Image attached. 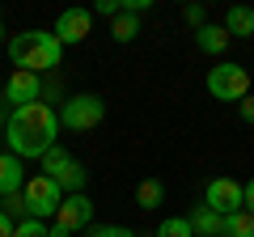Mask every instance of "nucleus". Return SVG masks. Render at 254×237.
<instances>
[{"label":"nucleus","instance_id":"f257e3e1","mask_svg":"<svg viewBox=\"0 0 254 237\" xmlns=\"http://www.w3.org/2000/svg\"><path fill=\"white\" fill-rule=\"evenodd\" d=\"M60 140V110L51 102H34V106H17L4 123V144L21 161H43Z\"/></svg>","mask_w":254,"mask_h":237},{"label":"nucleus","instance_id":"f03ea898","mask_svg":"<svg viewBox=\"0 0 254 237\" xmlns=\"http://www.w3.org/2000/svg\"><path fill=\"white\" fill-rule=\"evenodd\" d=\"M9 59H13V72H55L64 59V47L51 30H21V34L9 38Z\"/></svg>","mask_w":254,"mask_h":237},{"label":"nucleus","instance_id":"7ed1b4c3","mask_svg":"<svg viewBox=\"0 0 254 237\" xmlns=\"http://www.w3.org/2000/svg\"><path fill=\"white\" fill-rule=\"evenodd\" d=\"M43 174L51 178L55 186H60L64 195H85V182H89V174H85V165L76 161L68 148H60L55 144L51 153L43 157Z\"/></svg>","mask_w":254,"mask_h":237},{"label":"nucleus","instance_id":"20e7f679","mask_svg":"<svg viewBox=\"0 0 254 237\" xmlns=\"http://www.w3.org/2000/svg\"><path fill=\"white\" fill-rule=\"evenodd\" d=\"M250 68H242V64H233V59H220L216 68H208V93L212 98H220V102H242V98H250Z\"/></svg>","mask_w":254,"mask_h":237},{"label":"nucleus","instance_id":"39448f33","mask_svg":"<svg viewBox=\"0 0 254 237\" xmlns=\"http://www.w3.org/2000/svg\"><path fill=\"white\" fill-rule=\"evenodd\" d=\"M102 118H106V102L98 93H72L60 106V127H68V131H93Z\"/></svg>","mask_w":254,"mask_h":237},{"label":"nucleus","instance_id":"423d86ee","mask_svg":"<svg viewBox=\"0 0 254 237\" xmlns=\"http://www.w3.org/2000/svg\"><path fill=\"white\" fill-rule=\"evenodd\" d=\"M21 195H26V212H30L34 220L55 216V212H60V203H64V191L51 182V178H47V174H34V178H26Z\"/></svg>","mask_w":254,"mask_h":237},{"label":"nucleus","instance_id":"0eeeda50","mask_svg":"<svg viewBox=\"0 0 254 237\" xmlns=\"http://www.w3.org/2000/svg\"><path fill=\"white\" fill-rule=\"evenodd\" d=\"M93 225V199L89 195H64L60 212H55V233H81Z\"/></svg>","mask_w":254,"mask_h":237},{"label":"nucleus","instance_id":"6e6552de","mask_svg":"<svg viewBox=\"0 0 254 237\" xmlns=\"http://www.w3.org/2000/svg\"><path fill=\"white\" fill-rule=\"evenodd\" d=\"M203 203L212 212H220V216H233V212L246 208V186L233 182V178H212L208 191H203Z\"/></svg>","mask_w":254,"mask_h":237},{"label":"nucleus","instance_id":"1a4fd4ad","mask_svg":"<svg viewBox=\"0 0 254 237\" xmlns=\"http://www.w3.org/2000/svg\"><path fill=\"white\" fill-rule=\"evenodd\" d=\"M89 30H93V13L89 9H64L51 34L60 38V47H76V43L89 38Z\"/></svg>","mask_w":254,"mask_h":237},{"label":"nucleus","instance_id":"9d476101","mask_svg":"<svg viewBox=\"0 0 254 237\" xmlns=\"http://www.w3.org/2000/svg\"><path fill=\"white\" fill-rule=\"evenodd\" d=\"M4 102H9L13 110L43 102V76H38V72H13L9 85H4Z\"/></svg>","mask_w":254,"mask_h":237},{"label":"nucleus","instance_id":"9b49d317","mask_svg":"<svg viewBox=\"0 0 254 237\" xmlns=\"http://www.w3.org/2000/svg\"><path fill=\"white\" fill-rule=\"evenodd\" d=\"M26 186V161L13 153H0V199L4 195H17Z\"/></svg>","mask_w":254,"mask_h":237},{"label":"nucleus","instance_id":"f8f14e48","mask_svg":"<svg viewBox=\"0 0 254 237\" xmlns=\"http://www.w3.org/2000/svg\"><path fill=\"white\" fill-rule=\"evenodd\" d=\"M187 225H190V233H195V237H220V229H225V216H220V212H212L208 203H199V208L187 216Z\"/></svg>","mask_w":254,"mask_h":237},{"label":"nucleus","instance_id":"ddd939ff","mask_svg":"<svg viewBox=\"0 0 254 237\" xmlns=\"http://www.w3.org/2000/svg\"><path fill=\"white\" fill-rule=\"evenodd\" d=\"M225 34L229 38H254V9L250 4H233L225 13Z\"/></svg>","mask_w":254,"mask_h":237},{"label":"nucleus","instance_id":"4468645a","mask_svg":"<svg viewBox=\"0 0 254 237\" xmlns=\"http://www.w3.org/2000/svg\"><path fill=\"white\" fill-rule=\"evenodd\" d=\"M195 47H199L203 55H225L229 51V34H225V26H199L195 30Z\"/></svg>","mask_w":254,"mask_h":237},{"label":"nucleus","instance_id":"2eb2a0df","mask_svg":"<svg viewBox=\"0 0 254 237\" xmlns=\"http://www.w3.org/2000/svg\"><path fill=\"white\" fill-rule=\"evenodd\" d=\"M161 203H165V186H161V178H144V182L136 186V208L157 212Z\"/></svg>","mask_w":254,"mask_h":237},{"label":"nucleus","instance_id":"dca6fc26","mask_svg":"<svg viewBox=\"0 0 254 237\" xmlns=\"http://www.w3.org/2000/svg\"><path fill=\"white\" fill-rule=\"evenodd\" d=\"M220 237H254V216L250 212H233V216H225V229H220Z\"/></svg>","mask_w":254,"mask_h":237},{"label":"nucleus","instance_id":"f3484780","mask_svg":"<svg viewBox=\"0 0 254 237\" xmlns=\"http://www.w3.org/2000/svg\"><path fill=\"white\" fill-rule=\"evenodd\" d=\"M136 34H140V17L136 13H119L115 26H110V38H115V43H131Z\"/></svg>","mask_w":254,"mask_h":237},{"label":"nucleus","instance_id":"a211bd4d","mask_svg":"<svg viewBox=\"0 0 254 237\" xmlns=\"http://www.w3.org/2000/svg\"><path fill=\"white\" fill-rule=\"evenodd\" d=\"M13 237H51V229H47V220H34V216H26V220H17Z\"/></svg>","mask_w":254,"mask_h":237},{"label":"nucleus","instance_id":"6ab92c4d","mask_svg":"<svg viewBox=\"0 0 254 237\" xmlns=\"http://www.w3.org/2000/svg\"><path fill=\"white\" fill-rule=\"evenodd\" d=\"M157 237H195V233H190L187 216H170V220H161V229H157Z\"/></svg>","mask_w":254,"mask_h":237},{"label":"nucleus","instance_id":"aec40b11","mask_svg":"<svg viewBox=\"0 0 254 237\" xmlns=\"http://www.w3.org/2000/svg\"><path fill=\"white\" fill-rule=\"evenodd\" d=\"M0 212H4V216H9V220H26L30 216V212H26V195H4V203H0Z\"/></svg>","mask_w":254,"mask_h":237},{"label":"nucleus","instance_id":"412c9836","mask_svg":"<svg viewBox=\"0 0 254 237\" xmlns=\"http://www.w3.org/2000/svg\"><path fill=\"white\" fill-rule=\"evenodd\" d=\"M89 237H136V233H131V229H123V225H93Z\"/></svg>","mask_w":254,"mask_h":237},{"label":"nucleus","instance_id":"4be33fe9","mask_svg":"<svg viewBox=\"0 0 254 237\" xmlns=\"http://www.w3.org/2000/svg\"><path fill=\"white\" fill-rule=\"evenodd\" d=\"M182 17H187L195 30H199V26H208V9H203V4H187V9H182Z\"/></svg>","mask_w":254,"mask_h":237},{"label":"nucleus","instance_id":"5701e85b","mask_svg":"<svg viewBox=\"0 0 254 237\" xmlns=\"http://www.w3.org/2000/svg\"><path fill=\"white\" fill-rule=\"evenodd\" d=\"M43 98H55V102H60L64 98V81H60V76H43Z\"/></svg>","mask_w":254,"mask_h":237},{"label":"nucleus","instance_id":"b1692460","mask_svg":"<svg viewBox=\"0 0 254 237\" xmlns=\"http://www.w3.org/2000/svg\"><path fill=\"white\" fill-rule=\"evenodd\" d=\"M93 13H102V17H119V13H123V0H98Z\"/></svg>","mask_w":254,"mask_h":237},{"label":"nucleus","instance_id":"393cba45","mask_svg":"<svg viewBox=\"0 0 254 237\" xmlns=\"http://www.w3.org/2000/svg\"><path fill=\"white\" fill-rule=\"evenodd\" d=\"M237 110H242V123H254V93L237 102Z\"/></svg>","mask_w":254,"mask_h":237},{"label":"nucleus","instance_id":"a878e982","mask_svg":"<svg viewBox=\"0 0 254 237\" xmlns=\"http://www.w3.org/2000/svg\"><path fill=\"white\" fill-rule=\"evenodd\" d=\"M13 229H17V220H9L4 212H0V237H13Z\"/></svg>","mask_w":254,"mask_h":237},{"label":"nucleus","instance_id":"bb28decb","mask_svg":"<svg viewBox=\"0 0 254 237\" xmlns=\"http://www.w3.org/2000/svg\"><path fill=\"white\" fill-rule=\"evenodd\" d=\"M246 212H250V216H254V178H250V182H246Z\"/></svg>","mask_w":254,"mask_h":237},{"label":"nucleus","instance_id":"cd10ccee","mask_svg":"<svg viewBox=\"0 0 254 237\" xmlns=\"http://www.w3.org/2000/svg\"><path fill=\"white\" fill-rule=\"evenodd\" d=\"M51 237H72V233H55V229H51Z\"/></svg>","mask_w":254,"mask_h":237},{"label":"nucleus","instance_id":"c85d7f7f","mask_svg":"<svg viewBox=\"0 0 254 237\" xmlns=\"http://www.w3.org/2000/svg\"><path fill=\"white\" fill-rule=\"evenodd\" d=\"M0 38H4V26H0Z\"/></svg>","mask_w":254,"mask_h":237},{"label":"nucleus","instance_id":"c756f323","mask_svg":"<svg viewBox=\"0 0 254 237\" xmlns=\"http://www.w3.org/2000/svg\"><path fill=\"white\" fill-rule=\"evenodd\" d=\"M250 76H254V64H250Z\"/></svg>","mask_w":254,"mask_h":237},{"label":"nucleus","instance_id":"7c9ffc66","mask_svg":"<svg viewBox=\"0 0 254 237\" xmlns=\"http://www.w3.org/2000/svg\"><path fill=\"white\" fill-rule=\"evenodd\" d=\"M0 140H4V131H0Z\"/></svg>","mask_w":254,"mask_h":237}]
</instances>
